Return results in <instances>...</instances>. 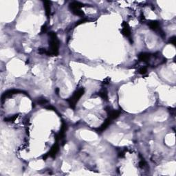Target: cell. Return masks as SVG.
<instances>
[{
  "mask_svg": "<svg viewBox=\"0 0 176 176\" xmlns=\"http://www.w3.org/2000/svg\"><path fill=\"white\" fill-rule=\"evenodd\" d=\"M38 52H39V53L41 54H48V52L44 48H39V50H38Z\"/></svg>",
  "mask_w": 176,
  "mask_h": 176,
  "instance_id": "14",
  "label": "cell"
},
{
  "mask_svg": "<svg viewBox=\"0 0 176 176\" xmlns=\"http://www.w3.org/2000/svg\"><path fill=\"white\" fill-rule=\"evenodd\" d=\"M58 144H55L52 147L51 150H50V151L49 152L48 154L50 155V156H51V157H54L56 154V153L58 152Z\"/></svg>",
  "mask_w": 176,
  "mask_h": 176,
  "instance_id": "8",
  "label": "cell"
},
{
  "mask_svg": "<svg viewBox=\"0 0 176 176\" xmlns=\"http://www.w3.org/2000/svg\"><path fill=\"white\" fill-rule=\"evenodd\" d=\"M169 42L175 46V37H172L170 39V40H169Z\"/></svg>",
  "mask_w": 176,
  "mask_h": 176,
  "instance_id": "15",
  "label": "cell"
},
{
  "mask_svg": "<svg viewBox=\"0 0 176 176\" xmlns=\"http://www.w3.org/2000/svg\"><path fill=\"white\" fill-rule=\"evenodd\" d=\"M50 37V50L48 52V55H57L58 53V40L54 33L51 32L49 33Z\"/></svg>",
  "mask_w": 176,
  "mask_h": 176,
  "instance_id": "1",
  "label": "cell"
},
{
  "mask_svg": "<svg viewBox=\"0 0 176 176\" xmlns=\"http://www.w3.org/2000/svg\"><path fill=\"white\" fill-rule=\"evenodd\" d=\"M83 94L84 90L83 88L79 89V90H78L76 91V92L74 93L73 96L68 100V102H69V104H70V105L71 106V107H72V108H74V107H75L77 102H78L79 98H80L83 95Z\"/></svg>",
  "mask_w": 176,
  "mask_h": 176,
  "instance_id": "2",
  "label": "cell"
},
{
  "mask_svg": "<svg viewBox=\"0 0 176 176\" xmlns=\"http://www.w3.org/2000/svg\"><path fill=\"white\" fill-rule=\"evenodd\" d=\"M146 72H147V68L146 67H141L138 70V72L141 74H146Z\"/></svg>",
  "mask_w": 176,
  "mask_h": 176,
  "instance_id": "12",
  "label": "cell"
},
{
  "mask_svg": "<svg viewBox=\"0 0 176 176\" xmlns=\"http://www.w3.org/2000/svg\"><path fill=\"white\" fill-rule=\"evenodd\" d=\"M50 2L49 1H45L44 2V6H45V10H46V15L48 17L50 14V10H51V8H50Z\"/></svg>",
  "mask_w": 176,
  "mask_h": 176,
  "instance_id": "9",
  "label": "cell"
},
{
  "mask_svg": "<svg viewBox=\"0 0 176 176\" xmlns=\"http://www.w3.org/2000/svg\"><path fill=\"white\" fill-rule=\"evenodd\" d=\"M48 102V101H47L46 99H41L39 100V103L41 105H44L46 104V103H47Z\"/></svg>",
  "mask_w": 176,
  "mask_h": 176,
  "instance_id": "16",
  "label": "cell"
},
{
  "mask_svg": "<svg viewBox=\"0 0 176 176\" xmlns=\"http://www.w3.org/2000/svg\"><path fill=\"white\" fill-rule=\"evenodd\" d=\"M122 26H123V28H122L121 32L123 33V35H125V37H130V36H131V30H130V28L128 26L127 23L126 22H123V24H122Z\"/></svg>",
  "mask_w": 176,
  "mask_h": 176,
  "instance_id": "4",
  "label": "cell"
},
{
  "mask_svg": "<svg viewBox=\"0 0 176 176\" xmlns=\"http://www.w3.org/2000/svg\"><path fill=\"white\" fill-rule=\"evenodd\" d=\"M111 119H110V118H108V119H107L106 121H105V123L102 124L101 126H100V128H98V130L99 131H104L105 129H106L108 126L109 125V124L111 123Z\"/></svg>",
  "mask_w": 176,
  "mask_h": 176,
  "instance_id": "10",
  "label": "cell"
},
{
  "mask_svg": "<svg viewBox=\"0 0 176 176\" xmlns=\"http://www.w3.org/2000/svg\"><path fill=\"white\" fill-rule=\"evenodd\" d=\"M47 30V27L46 25H44V26H42L41 28V33H46Z\"/></svg>",
  "mask_w": 176,
  "mask_h": 176,
  "instance_id": "17",
  "label": "cell"
},
{
  "mask_svg": "<svg viewBox=\"0 0 176 176\" xmlns=\"http://www.w3.org/2000/svg\"><path fill=\"white\" fill-rule=\"evenodd\" d=\"M83 6V4L79 2H73L70 4V9L72 13L74 14L76 12L79 11Z\"/></svg>",
  "mask_w": 176,
  "mask_h": 176,
  "instance_id": "3",
  "label": "cell"
},
{
  "mask_svg": "<svg viewBox=\"0 0 176 176\" xmlns=\"http://www.w3.org/2000/svg\"><path fill=\"white\" fill-rule=\"evenodd\" d=\"M17 118V115H15V116H12V117H9V118H6L5 121H6L7 122H12V121H14Z\"/></svg>",
  "mask_w": 176,
  "mask_h": 176,
  "instance_id": "13",
  "label": "cell"
},
{
  "mask_svg": "<svg viewBox=\"0 0 176 176\" xmlns=\"http://www.w3.org/2000/svg\"><path fill=\"white\" fill-rule=\"evenodd\" d=\"M148 25L150 27L151 29L155 30V31H158V32H159L160 30H161L160 27V23H159L158 21H149L148 23Z\"/></svg>",
  "mask_w": 176,
  "mask_h": 176,
  "instance_id": "5",
  "label": "cell"
},
{
  "mask_svg": "<svg viewBox=\"0 0 176 176\" xmlns=\"http://www.w3.org/2000/svg\"><path fill=\"white\" fill-rule=\"evenodd\" d=\"M151 55L150 53H146V52H142L138 55V58L140 61H144V62H147L150 59Z\"/></svg>",
  "mask_w": 176,
  "mask_h": 176,
  "instance_id": "6",
  "label": "cell"
},
{
  "mask_svg": "<svg viewBox=\"0 0 176 176\" xmlns=\"http://www.w3.org/2000/svg\"><path fill=\"white\" fill-rule=\"evenodd\" d=\"M98 95L104 100H107V98H108V96H107V93L106 91H101L100 92H99Z\"/></svg>",
  "mask_w": 176,
  "mask_h": 176,
  "instance_id": "11",
  "label": "cell"
},
{
  "mask_svg": "<svg viewBox=\"0 0 176 176\" xmlns=\"http://www.w3.org/2000/svg\"><path fill=\"white\" fill-rule=\"evenodd\" d=\"M107 111H108V112H109V118H110V119H111V120L118 118V116H120V114H121V112H120L119 111H116V110L111 111L110 109H109V110H107Z\"/></svg>",
  "mask_w": 176,
  "mask_h": 176,
  "instance_id": "7",
  "label": "cell"
}]
</instances>
